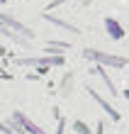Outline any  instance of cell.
Returning a JSON list of instances; mask_svg holds the SVG:
<instances>
[{"mask_svg": "<svg viewBox=\"0 0 129 134\" xmlns=\"http://www.w3.org/2000/svg\"><path fill=\"white\" fill-rule=\"evenodd\" d=\"M61 3H63V0H56V3H54V5H61Z\"/></svg>", "mask_w": 129, "mask_h": 134, "instance_id": "obj_1", "label": "cell"}]
</instances>
